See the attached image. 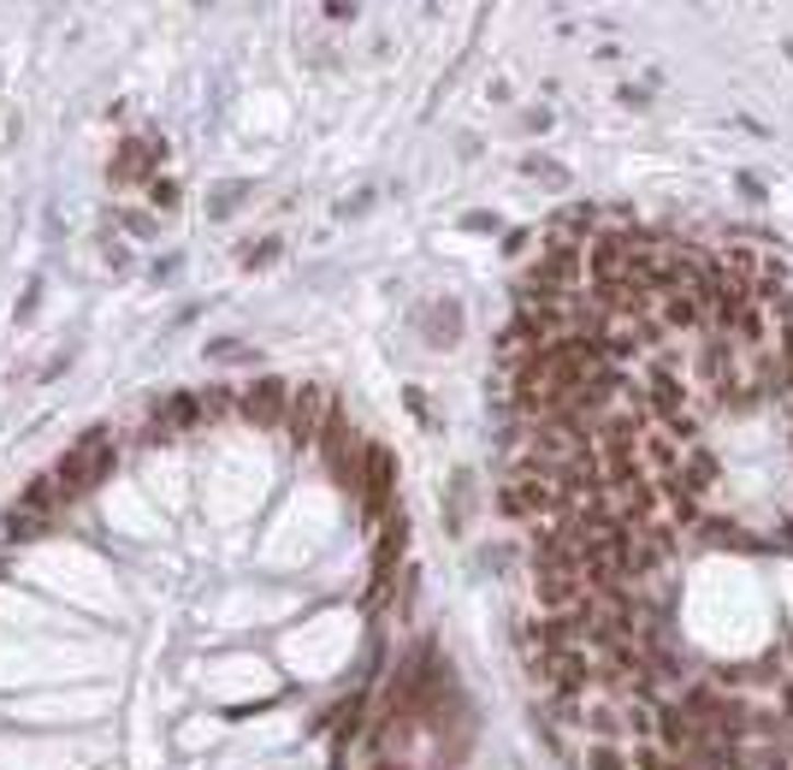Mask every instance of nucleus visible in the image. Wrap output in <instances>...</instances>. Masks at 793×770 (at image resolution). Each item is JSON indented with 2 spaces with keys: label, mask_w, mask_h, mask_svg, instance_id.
<instances>
[{
  "label": "nucleus",
  "mask_w": 793,
  "mask_h": 770,
  "mask_svg": "<svg viewBox=\"0 0 793 770\" xmlns=\"http://www.w3.org/2000/svg\"><path fill=\"white\" fill-rule=\"evenodd\" d=\"M113 462H119V450H113V433H107V427H90V433H83V439L60 457V469H54V481H60L66 504L83 498V492H95V486L113 474Z\"/></svg>",
  "instance_id": "1"
},
{
  "label": "nucleus",
  "mask_w": 793,
  "mask_h": 770,
  "mask_svg": "<svg viewBox=\"0 0 793 770\" xmlns=\"http://www.w3.org/2000/svg\"><path fill=\"white\" fill-rule=\"evenodd\" d=\"M320 457H326V469H332V481H337V486H344V492H361L367 445H361V433L349 427V415H344V410H332L326 433H320Z\"/></svg>",
  "instance_id": "2"
},
{
  "label": "nucleus",
  "mask_w": 793,
  "mask_h": 770,
  "mask_svg": "<svg viewBox=\"0 0 793 770\" xmlns=\"http://www.w3.org/2000/svg\"><path fill=\"white\" fill-rule=\"evenodd\" d=\"M332 391L326 386H297L290 391V415H285V427H290V439H297V450L308 445H320V433H326V421H332Z\"/></svg>",
  "instance_id": "3"
},
{
  "label": "nucleus",
  "mask_w": 793,
  "mask_h": 770,
  "mask_svg": "<svg viewBox=\"0 0 793 770\" xmlns=\"http://www.w3.org/2000/svg\"><path fill=\"white\" fill-rule=\"evenodd\" d=\"M361 510L367 516H391V498H396V457L386 445H367V462H361Z\"/></svg>",
  "instance_id": "4"
},
{
  "label": "nucleus",
  "mask_w": 793,
  "mask_h": 770,
  "mask_svg": "<svg viewBox=\"0 0 793 770\" xmlns=\"http://www.w3.org/2000/svg\"><path fill=\"white\" fill-rule=\"evenodd\" d=\"M238 415L243 421H255V427H285V415H290V386L285 380H255L238 398Z\"/></svg>",
  "instance_id": "5"
},
{
  "label": "nucleus",
  "mask_w": 793,
  "mask_h": 770,
  "mask_svg": "<svg viewBox=\"0 0 793 770\" xmlns=\"http://www.w3.org/2000/svg\"><path fill=\"white\" fill-rule=\"evenodd\" d=\"M66 504V492H60V481H54V474H36L31 486H24V498H19V510L24 516H42L48 521V510H60Z\"/></svg>",
  "instance_id": "6"
},
{
  "label": "nucleus",
  "mask_w": 793,
  "mask_h": 770,
  "mask_svg": "<svg viewBox=\"0 0 793 770\" xmlns=\"http://www.w3.org/2000/svg\"><path fill=\"white\" fill-rule=\"evenodd\" d=\"M149 161H160V142H125L119 161H113V179H119V184H137L142 172H149Z\"/></svg>",
  "instance_id": "7"
},
{
  "label": "nucleus",
  "mask_w": 793,
  "mask_h": 770,
  "mask_svg": "<svg viewBox=\"0 0 793 770\" xmlns=\"http://www.w3.org/2000/svg\"><path fill=\"white\" fill-rule=\"evenodd\" d=\"M438 309H445V314H433V321H427V338H457V332H462V314H457V302H438Z\"/></svg>",
  "instance_id": "8"
},
{
  "label": "nucleus",
  "mask_w": 793,
  "mask_h": 770,
  "mask_svg": "<svg viewBox=\"0 0 793 770\" xmlns=\"http://www.w3.org/2000/svg\"><path fill=\"white\" fill-rule=\"evenodd\" d=\"M527 179H551V184H568V179H563V166H556V161H527Z\"/></svg>",
  "instance_id": "9"
},
{
  "label": "nucleus",
  "mask_w": 793,
  "mask_h": 770,
  "mask_svg": "<svg viewBox=\"0 0 793 770\" xmlns=\"http://www.w3.org/2000/svg\"><path fill=\"white\" fill-rule=\"evenodd\" d=\"M214 356H219V361H238V356H243V344H238V338H219V344H214Z\"/></svg>",
  "instance_id": "10"
},
{
  "label": "nucleus",
  "mask_w": 793,
  "mask_h": 770,
  "mask_svg": "<svg viewBox=\"0 0 793 770\" xmlns=\"http://www.w3.org/2000/svg\"><path fill=\"white\" fill-rule=\"evenodd\" d=\"M379 770H403V765H391V759H386V765H379Z\"/></svg>",
  "instance_id": "11"
}]
</instances>
